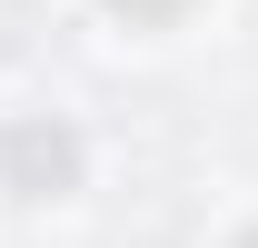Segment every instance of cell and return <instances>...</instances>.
Masks as SVG:
<instances>
[{"label":"cell","instance_id":"cell-1","mask_svg":"<svg viewBox=\"0 0 258 248\" xmlns=\"http://www.w3.org/2000/svg\"><path fill=\"white\" fill-rule=\"evenodd\" d=\"M109 10H129V20H179L189 0H109Z\"/></svg>","mask_w":258,"mask_h":248}]
</instances>
